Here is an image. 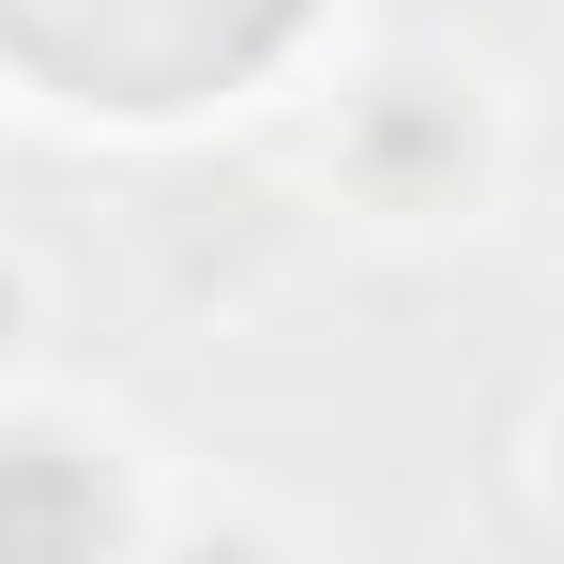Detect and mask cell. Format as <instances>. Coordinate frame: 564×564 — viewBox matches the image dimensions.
<instances>
[{
	"label": "cell",
	"mask_w": 564,
	"mask_h": 564,
	"mask_svg": "<svg viewBox=\"0 0 564 564\" xmlns=\"http://www.w3.org/2000/svg\"><path fill=\"white\" fill-rule=\"evenodd\" d=\"M93 550H107V488L62 473L46 443H15L0 458V564H93Z\"/></svg>",
	"instance_id": "1"
}]
</instances>
